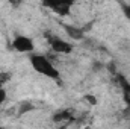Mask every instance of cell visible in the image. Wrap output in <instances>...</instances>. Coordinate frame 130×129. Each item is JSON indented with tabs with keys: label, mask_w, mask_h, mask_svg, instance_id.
<instances>
[{
	"label": "cell",
	"mask_w": 130,
	"mask_h": 129,
	"mask_svg": "<svg viewBox=\"0 0 130 129\" xmlns=\"http://www.w3.org/2000/svg\"><path fill=\"white\" fill-rule=\"evenodd\" d=\"M29 61L32 68L41 76L44 78H48V79H53V81H59L61 79V73L59 70L52 64V61L45 56V55H41V53H29Z\"/></svg>",
	"instance_id": "obj_1"
},
{
	"label": "cell",
	"mask_w": 130,
	"mask_h": 129,
	"mask_svg": "<svg viewBox=\"0 0 130 129\" xmlns=\"http://www.w3.org/2000/svg\"><path fill=\"white\" fill-rule=\"evenodd\" d=\"M45 40H47V44L50 46V49L59 55H70L74 49L71 43H68V41L62 40L61 36L53 35L50 32H45Z\"/></svg>",
	"instance_id": "obj_2"
},
{
	"label": "cell",
	"mask_w": 130,
	"mask_h": 129,
	"mask_svg": "<svg viewBox=\"0 0 130 129\" xmlns=\"http://www.w3.org/2000/svg\"><path fill=\"white\" fill-rule=\"evenodd\" d=\"M42 6L53 11L59 17H67L71 12V8L74 5V0H41Z\"/></svg>",
	"instance_id": "obj_3"
},
{
	"label": "cell",
	"mask_w": 130,
	"mask_h": 129,
	"mask_svg": "<svg viewBox=\"0 0 130 129\" xmlns=\"http://www.w3.org/2000/svg\"><path fill=\"white\" fill-rule=\"evenodd\" d=\"M12 49L20 52V53H32L35 50V44H33V40L30 36H26V35H15L14 40H12Z\"/></svg>",
	"instance_id": "obj_4"
},
{
	"label": "cell",
	"mask_w": 130,
	"mask_h": 129,
	"mask_svg": "<svg viewBox=\"0 0 130 129\" xmlns=\"http://www.w3.org/2000/svg\"><path fill=\"white\" fill-rule=\"evenodd\" d=\"M117 79H118V85H120L121 93H123V100L126 102V105L130 108V82L124 76H121V74H118Z\"/></svg>",
	"instance_id": "obj_5"
},
{
	"label": "cell",
	"mask_w": 130,
	"mask_h": 129,
	"mask_svg": "<svg viewBox=\"0 0 130 129\" xmlns=\"http://www.w3.org/2000/svg\"><path fill=\"white\" fill-rule=\"evenodd\" d=\"M62 28H64V31L67 32V35H68L71 40H74V41H82V40L85 38V32H83L80 28H77V26H71V24L62 23Z\"/></svg>",
	"instance_id": "obj_6"
},
{
	"label": "cell",
	"mask_w": 130,
	"mask_h": 129,
	"mask_svg": "<svg viewBox=\"0 0 130 129\" xmlns=\"http://www.w3.org/2000/svg\"><path fill=\"white\" fill-rule=\"evenodd\" d=\"M73 117V112L70 109H62V111H58L55 115H53V120L55 122H67Z\"/></svg>",
	"instance_id": "obj_7"
},
{
	"label": "cell",
	"mask_w": 130,
	"mask_h": 129,
	"mask_svg": "<svg viewBox=\"0 0 130 129\" xmlns=\"http://www.w3.org/2000/svg\"><path fill=\"white\" fill-rule=\"evenodd\" d=\"M121 11H123V14L126 15V18L130 21V5H127V3H121Z\"/></svg>",
	"instance_id": "obj_8"
},
{
	"label": "cell",
	"mask_w": 130,
	"mask_h": 129,
	"mask_svg": "<svg viewBox=\"0 0 130 129\" xmlns=\"http://www.w3.org/2000/svg\"><path fill=\"white\" fill-rule=\"evenodd\" d=\"M30 109H33L32 103H23L21 105V109H20V114H24L26 111H30Z\"/></svg>",
	"instance_id": "obj_9"
},
{
	"label": "cell",
	"mask_w": 130,
	"mask_h": 129,
	"mask_svg": "<svg viewBox=\"0 0 130 129\" xmlns=\"http://www.w3.org/2000/svg\"><path fill=\"white\" fill-rule=\"evenodd\" d=\"M8 3H9L12 8H15V9H17V8H20V6H21L23 0H8Z\"/></svg>",
	"instance_id": "obj_10"
},
{
	"label": "cell",
	"mask_w": 130,
	"mask_h": 129,
	"mask_svg": "<svg viewBox=\"0 0 130 129\" xmlns=\"http://www.w3.org/2000/svg\"><path fill=\"white\" fill-rule=\"evenodd\" d=\"M6 100V90L3 87H0V106L3 105V102Z\"/></svg>",
	"instance_id": "obj_11"
}]
</instances>
